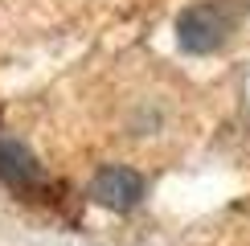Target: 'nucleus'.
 Wrapping results in <instances>:
<instances>
[{"mask_svg":"<svg viewBox=\"0 0 250 246\" xmlns=\"http://www.w3.org/2000/svg\"><path fill=\"white\" fill-rule=\"evenodd\" d=\"M90 193H95V201L107 205V209H131V205L144 197V177L131 172V168H123V164H107V168L95 172Z\"/></svg>","mask_w":250,"mask_h":246,"instance_id":"f03ea898","label":"nucleus"},{"mask_svg":"<svg viewBox=\"0 0 250 246\" xmlns=\"http://www.w3.org/2000/svg\"><path fill=\"white\" fill-rule=\"evenodd\" d=\"M234 25H238V13L230 0H205V4H193L181 13L176 33H181V45L189 54H213L234 33Z\"/></svg>","mask_w":250,"mask_h":246,"instance_id":"f257e3e1","label":"nucleus"},{"mask_svg":"<svg viewBox=\"0 0 250 246\" xmlns=\"http://www.w3.org/2000/svg\"><path fill=\"white\" fill-rule=\"evenodd\" d=\"M0 181L13 184V189H33V184H41V168L37 160L25 152V144L17 140H0Z\"/></svg>","mask_w":250,"mask_h":246,"instance_id":"7ed1b4c3","label":"nucleus"}]
</instances>
